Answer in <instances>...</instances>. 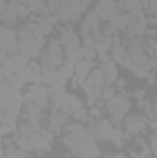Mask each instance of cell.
I'll use <instances>...</instances> for the list:
<instances>
[{
    "mask_svg": "<svg viewBox=\"0 0 157 158\" xmlns=\"http://www.w3.org/2000/svg\"><path fill=\"white\" fill-rule=\"evenodd\" d=\"M148 142H150L152 151H154V153H157V136H150V138H148Z\"/></svg>",
    "mask_w": 157,
    "mask_h": 158,
    "instance_id": "cell-25",
    "label": "cell"
},
{
    "mask_svg": "<svg viewBox=\"0 0 157 158\" xmlns=\"http://www.w3.org/2000/svg\"><path fill=\"white\" fill-rule=\"evenodd\" d=\"M96 13H98V17L102 19V20H105V22H111L118 13V6L115 0H100L98 4H96V9H94Z\"/></svg>",
    "mask_w": 157,
    "mask_h": 158,
    "instance_id": "cell-6",
    "label": "cell"
},
{
    "mask_svg": "<svg viewBox=\"0 0 157 158\" xmlns=\"http://www.w3.org/2000/svg\"><path fill=\"white\" fill-rule=\"evenodd\" d=\"M107 109H109L113 119H115V121H120V119L124 118L126 110L129 109V99H128L124 94H118V96H115V98L107 103Z\"/></svg>",
    "mask_w": 157,
    "mask_h": 158,
    "instance_id": "cell-4",
    "label": "cell"
},
{
    "mask_svg": "<svg viewBox=\"0 0 157 158\" xmlns=\"http://www.w3.org/2000/svg\"><path fill=\"white\" fill-rule=\"evenodd\" d=\"M102 72H104V76H105V81H107V85H113L115 81H117V64L113 63V61H105L104 63V66H102Z\"/></svg>",
    "mask_w": 157,
    "mask_h": 158,
    "instance_id": "cell-18",
    "label": "cell"
},
{
    "mask_svg": "<svg viewBox=\"0 0 157 158\" xmlns=\"http://www.w3.org/2000/svg\"><path fill=\"white\" fill-rule=\"evenodd\" d=\"M63 64H65V48H63L61 40L52 39L48 42V52L44 55L43 68H59Z\"/></svg>",
    "mask_w": 157,
    "mask_h": 158,
    "instance_id": "cell-1",
    "label": "cell"
},
{
    "mask_svg": "<svg viewBox=\"0 0 157 158\" xmlns=\"http://www.w3.org/2000/svg\"><path fill=\"white\" fill-rule=\"evenodd\" d=\"M67 132L70 134V136H74V138H78V140H85V138H89V132H87V129L78 123V121H74V123H69L67 125Z\"/></svg>",
    "mask_w": 157,
    "mask_h": 158,
    "instance_id": "cell-17",
    "label": "cell"
},
{
    "mask_svg": "<svg viewBox=\"0 0 157 158\" xmlns=\"http://www.w3.org/2000/svg\"><path fill=\"white\" fill-rule=\"evenodd\" d=\"M94 134H96L98 138H102V140L111 142V140H113V134H115V129H113V125H111L109 121L98 119L96 125H94Z\"/></svg>",
    "mask_w": 157,
    "mask_h": 158,
    "instance_id": "cell-9",
    "label": "cell"
},
{
    "mask_svg": "<svg viewBox=\"0 0 157 158\" xmlns=\"http://www.w3.org/2000/svg\"><path fill=\"white\" fill-rule=\"evenodd\" d=\"M113 98H115V90H113L111 86H105V88L102 90V99H105V101L109 103Z\"/></svg>",
    "mask_w": 157,
    "mask_h": 158,
    "instance_id": "cell-22",
    "label": "cell"
},
{
    "mask_svg": "<svg viewBox=\"0 0 157 158\" xmlns=\"http://www.w3.org/2000/svg\"><path fill=\"white\" fill-rule=\"evenodd\" d=\"M148 48H150V52L154 53V57L157 55V40H148Z\"/></svg>",
    "mask_w": 157,
    "mask_h": 158,
    "instance_id": "cell-24",
    "label": "cell"
},
{
    "mask_svg": "<svg viewBox=\"0 0 157 158\" xmlns=\"http://www.w3.org/2000/svg\"><path fill=\"white\" fill-rule=\"evenodd\" d=\"M22 94L20 92H17L15 96H13V99L9 101V105L4 109V114H7L9 118H17V114L20 112V107H22Z\"/></svg>",
    "mask_w": 157,
    "mask_h": 158,
    "instance_id": "cell-15",
    "label": "cell"
},
{
    "mask_svg": "<svg viewBox=\"0 0 157 158\" xmlns=\"http://www.w3.org/2000/svg\"><path fill=\"white\" fill-rule=\"evenodd\" d=\"M28 6H30V9H32V11H37V13H44V11H46L44 0H32Z\"/></svg>",
    "mask_w": 157,
    "mask_h": 158,
    "instance_id": "cell-20",
    "label": "cell"
},
{
    "mask_svg": "<svg viewBox=\"0 0 157 158\" xmlns=\"http://www.w3.org/2000/svg\"><path fill=\"white\" fill-rule=\"evenodd\" d=\"M81 2H83V4H89V2H91V0H81Z\"/></svg>",
    "mask_w": 157,
    "mask_h": 158,
    "instance_id": "cell-29",
    "label": "cell"
},
{
    "mask_svg": "<svg viewBox=\"0 0 157 158\" xmlns=\"http://www.w3.org/2000/svg\"><path fill=\"white\" fill-rule=\"evenodd\" d=\"M0 46H2V53H19L17 50L20 48V44L17 42V33L15 30H11L9 26H2L0 28Z\"/></svg>",
    "mask_w": 157,
    "mask_h": 158,
    "instance_id": "cell-3",
    "label": "cell"
},
{
    "mask_svg": "<svg viewBox=\"0 0 157 158\" xmlns=\"http://www.w3.org/2000/svg\"><path fill=\"white\" fill-rule=\"evenodd\" d=\"M113 158H128V156H126L124 153H118V155H115V156H113Z\"/></svg>",
    "mask_w": 157,
    "mask_h": 158,
    "instance_id": "cell-27",
    "label": "cell"
},
{
    "mask_svg": "<svg viewBox=\"0 0 157 158\" xmlns=\"http://www.w3.org/2000/svg\"><path fill=\"white\" fill-rule=\"evenodd\" d=\"M19 90L9 83V81H4L2 83V88H0V101H2V109H6L9 105V101L13 99V96L17 94Z\"/></svg>",
    "mask_w": 157,
    "mask_h": 158,
    "instance_id": "cell-14",
    "label": "cell"
},
{
    "mask_svg": "<svg viewBox=\"0 0 157 158\" xmlns=\"http://www.w3.org/2000/svg\"><path fill=\"white\" fill-rule=\"evenodd\" d=\"M146 26H148V20L144 19V17H141L139 20H137V26H135V35H142L144 33V30H146Z\"/></svg>",
    "mask_w": 157,
    "mask_h": 158,
    "instance_id": "cell-21",
    "label": "cell"
},
{
    "mask_svg": "<svg viewBox=\"0 0 157 158\" xmlns=\"http://www.w3.org/2000/svg\"><path fill=\"white\" fill-rule=\"evenodd\" d=\"M144 7L150 11V13H157V0H144Z\"/></svg>",
    "mask_w": 157,
    "mask_h": 158,
    "instance_id": "cell-23",
    "label": "cell"
},
{
    "mask_svg": "<svg viewBox=\"0 0 157 158\" xmlns=\"http://www.w3.org/2000/svg\"><path fill=\"white\" fill-rule=\"evenodd\" d=\"M100 17H98V13L96 11H89L87 13V17H85V24L91 28V31H92V35L96 37V40L102 39V31H100Z\"/></svg>",
    "mask_w": 157,
    "mask_h": 158,
    "instance_id": "cell-13",
    "label": "cell"
},
{
    "mask_svg": "<svg viewBox=\"0 0 157 158\" xmlns=\"http://www.w3.org/2000/svg\"><path fill=\"white\" fill-rule=\"evenodd\" d=\"M74 70H76V77L81 81V83H85V79L91 76V72L94 70V61L92 59H83V61H78L76 63V66H74Z\"/></svg>",
    "mask_w": 157,
    "mask_h": 158,
    "instance_id": "cell-11",
    "label": "cell"
},
{
    "mask_svg": "<svg viewBox=\"0 0 157 158\" xmlns=\"http://www.w3.org/2000/svg\"><path fill=\"white\" fill-rule=\"evenodd\" d=\"M91 116H92V118H98V116H100V109H98V107H92Z\"/></svg>",
    "mask_w": 157,
    "mask_h": 158,
    "instance_id": "cell-26",
    "label": "cell"
},
{
    "mask_svg": "<svg viewBox=\"0 0 157 158\" xmlns=\"http://www.w3.org/2000/svg\"><path fill=\"white\" fill-rule=\"evenodd\" d=\"M122 64H124L128 70H131L135 76H139V77L146 76V72H148V68H150V63H148L146 57H144V59H131V57H126Z\"/></svg>",
    "mask_w": 157,
    "mask_h": 158,
    "instance_id": "cell-7",
    "label": "cell"
},
{
    "mask_svg": "<svg viewBox=\"0 0 157 158\" xmlns=\"http://www.w3.org/2000/svg\"><path fill=\"white\" fill-rule=\"evenodd\" d=\"M133 17L131 15H117L113 20H111V28L113 30H128L129 24H131Z\"/></svg>",
    "mask_w": 157,
    "mask_h": 158,
    "instance_id": "cell-19",
    "label": "cell"
},
{
    "mask_svg": "<svg viewBox=\"0 0 157 158\" xmlns=\"http://www.w3.org/2000/svg\"><path fill=\"white\" fill-rule=\"evenodd\" d=\"M146 119L141 118V116H131V118L126 119V131H128V134H141L144 129H146Z\"/></svg>",
    "mask_w": 157,
    "mask_h": 158,
    "instance_id": "cell-12",
    "label": "cell"
},
{
    "mask_svg": "<svg viewBox=\"0 0 157 158\" xmlns=\"http://www.w3.org/2000/svg\"><path fill=\"white\" fill-rule=\"evenodd\" d=\"M48 90L44 88V86H41V85H34L30 90H28V94L24 96V99L28 101V103H37L41 107H44V103H46V99H48Z\"/></svg>",
    "mask_w": 157,
    "mask_h": 158,
    "instance_id": "cell-8",
    "label": "cell"
},
{
    "mask_svg": "<svg viewBox=\"0 0 157 158\" xmlns=\"http://www.w3.org/2000/svg\"><path fill=\"white\" fill-rule=\"evenodd\" d=\"M17 2H22V4H26V6H28V4H30L32 0H17Z\"/></svg>",
    "mask_w": 157,
    "mask_h": 158,
    "instance_id": "cell-28",
    "label": "cell"
},
{
    "mask_svg": "<svg viewBox=\"0 0 157 158\" xmlns=\"http://www.w3.org/2000/svg\"><path fill=\"white\" fill-rule=\"evenodd\" d=\"M144 2L142 0H126V4H124V7H126V11L131 15V17H142V11H144V6H142Z\"/></svg>",
    "mask_w": 157,
    "mask_h": 158,
    "instance_id": "cell-16",
    "label": "cell"
},
{
    "mask_svg": "<svg viewBox=\"0 0 157 158\" xmlns=\"http://www.w3.org/2000/svg\"><path fill=\"white\" fill-rule=\"evenodd\" d=\"M59 40H61V44H63V48H65V52H67L69 57H72V55H76V53L81 52L79 39L72 30H63V31H61V39Z\"/></svg>",
    "mask_w": 157,
    "mask_h": 158,
    "instance_id": "cell-5",
    "label": "cell"
},
{
    "mask_svg": "<svg viewBox=\"0 0 157 158\" xmlns=\"http://www.w3.org/2000/svg\"><path fill=\"white\" fill-rule=\"evenodd\" d=\"M104 83H107L104 72L102 70H92L91 76L85 79L83 86H85V90H94V88H104Z\"/></svg>",
    "mask_w": 157,
    "mask_h": 158,
    "instance_id": "cell-10",
    "label": "cell"
},
{
    "mask_svg": "<svg viewBox=\"0 0 157 158\" xmlns=\"http://www.w3.org/2000/svg\"><path fill=\"white\" fill-rule=\"evenodd\" d=\"M19 44L22 52H28L30 55H39L43 48V39L37 37L30 28H24L19 31Z\"/></svg>",
    "mask_w": 157,
    "mask_h": 158,
    "instance_id": "cell-2",
    "label": "cell"
}]
</instances>
